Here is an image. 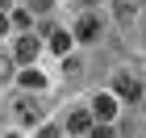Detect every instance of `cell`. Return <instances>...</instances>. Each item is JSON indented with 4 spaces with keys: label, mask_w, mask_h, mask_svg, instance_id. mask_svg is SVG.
Masks as SVG:
<instances>
[{
    "label": "cell",
    "mask_w": 146,
    "mask_h": 138,
    "mask_svg": "<svg viewBox=\"0 0 146 138\" xmlns=\"http://www.w3.org/2000/svg\"><path fill=\"white\" fill-rule=\"evenodd\" d=\"M13 109H17V121H21V126H34L38 117H42V105H38L34 96H17Z\"/></svg>",
    "instance_id": "1"
},
{
    "label": "cell",
    "mask_w": 146,
    "mask_h": 138,
    "mask_svg": "<svg viewBox=\"0 0 146 138\" xmlns=\"http://www.w3.org/2000/svg\"><path fill=\"white\" fill-rule=\"evenodd\" d=\"M67 134H92V113L88 109H75L67 117Z\"/></svg>",
    "instance_id": "2"
},
{
    "label": "cell",
    "mask_w": 146,
    "mask_h": 138,
    "mask_svg": "<svg viewBox=\"0 0 146 138\" xmlns=\"http://www.w3.org/2000/svg\"><path fill=\"white\" fill-rule=\"evenodd\" d=\"M96 34H100V21H96L92 13H84V17H79V25H75V38H79V42H92Z\"/></svg>",
    "instance_id": "3"
},
{
    "label": "cell",
    "mask_w": 146,
    "mask_h": 138,
    "mask_svg": "<svg viewBox=\"0 0 146 138\" xmlns=\"http://www.w3.org/2000/svg\"><path fill=\"white\" fill-rule=\"evenodd\" d=\"M117 96H129V101H134V96H142V88H138V80L129 75V71H121V75H117Z\"/></svg>",
    "instance_id": "4"
},
{
    "label": "cell",
    "mask_w": 146,
    "mask_h": 138,
    "mask_svg": "<svg viewBox=\"0 0 146 138\" xmlns=\"http://www.w3.org/2000/svg\"><path fill=\"white\" fill-rule=\"evenodd\" d=\"M92 113L100 117V121H109V117L117 113V101H113L109 92H104V96H96V101H92Z\"/></svg>",
    "instance_id": "5"
},
{
    "label": "cell",
    "mask_w": 146,
    "mask_h": 138,
    "mask_svg": "<svg viewBox=\"0 0 146 138\" xmlns=\"http://www.w3.org/2000/svg\"><path fill=\"white\" fill-rule=\"evenodd\" d=\"M38 46H42V42H38L34 34H25L21 42H17V59H21V63H34V55H38Z\"/></svg>",
    "instance_id": "6"
},
{
    "label": "cell",
    "mask_w": 146,
    "mask_h": 138,
    "mask_svg": "<svg viewBox=\"0 0 146 138\" xmlns=\"http://www.w3.org/2000/svg\"><path fill=\"white\" fill-rule=\"evenodd\" d=\"M50 50H54V55L63 59V55L71 50V34H63V29H54V34H50Z\"/></svg>",
    "instance_id": "7"
},
{
    "label": "cell",
    "mask_w": 146,
    "mask_h": 138,
    "mask_svg": "<svg viewBox=\"0 0 146 138\" xmlns=\"http://www.w3.org/2000/svg\"><path fill=\"white\" fill-rule=\"evenodd\" d=\"M21 84H25V88H42L46 75H42V71H34V67H25V71H21Z\"/></svg>",
    "instance_id": "8"
},
{
    "label": "cell",
    "mask_w": 146,
    "mask_h": 138,
    "mask_svg": "<svg viewBox=\"0 0 146 138\" xmlns=\"http://www.w3.org/2000/svg\"><path fill=\"white\" fill-rule=\"evenodd\" d=\"M9 71H13V59H9V55H0V84L9 80Z\"/></svg>",
    "instance_id": "9"
},
{
    "label": "cell",
    "mask_w": 146,
    "mask_h": 138,
    "mask_svg": "<svg viewBox=\"0 0 146 138\" xmlns=\"http://www.w3.org/2000/svg\"><path fill=\"white\" fill-rule=\"evenodd\" d=\"M13 25H21V29H29V13H21V9H17V13H13Z\"/></svg>",
    "instance_id": "10"
},
{
    "label": "cell",
    "mask_w": 146,
    "mask_h": 138,
    "mask_svg": "<svg viewBox=\"0 0 146 138\" xmlns=\"http://www.w3.org/2000/svg\"><path fill=\"white\" fill-rule=\"evenodd\" d=\"M29 4H34V13H46V9H50V0H29Z\"/></svg>",
    "instance_id": "11"
},
{
    "label": "cell",
    "mask_w": 146,
    "mask_h": 138,
    "mask_svg": "<svg viewBox=\"0 0 146 138\" xmlns=\"http://www.w3.org/2000/svg\"><path fill=\"white\" fill-rule=\"evenodd\" d=\"M13 25V17H4V13H0V34H4V29H9Z\"/></svg>",
    "instance_id": "12"
},
{
    "label": "cell",
    "mask_w": 146,
    "mask_h": 138,
    "mask_svg": "<svg viewBox=\"0 0 146 138\" xmlns=\"http://www.w3.org/2000/svg\"><path fill=\"white\" fill-rule=\"evenodd\" d=\"M142 34H146V13H142Z\"/></svg>",
    "instance_id": "13"
},
{
    "label": "cell",
    "mask_w": 146,
    "mask_h": 138,
    "mask_svg": "<svg viewBox=\"0 0 146 138\" xmlns=\"http://www.w3.org/2000/svg\"><path fill=\"white\" fill-rule=\"evenodd\" d=\"M142 105H146V92H142Z\"/></svg>",
    "instance_id": "14"
}]
</instances>
